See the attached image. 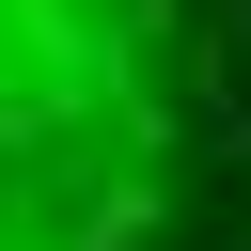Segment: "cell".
<instances>
[{"label":"cell","mask_w":251,"mask_h":251,"mask_svg":"<svg viewBox=\"0 0 251 251\" xmlns=\"http://www.w3.org/2000/svg\"><path fill=\"white\" fill-rule=\"evenodd\" d=\"M235 47H251V0H235Z\"/></svg>","instance_id":"6da1fadb"},{"label":"cell","mask_w":251,"mask_h":251,"mask_svg":"<svg viewBox=\"0 0 251 251\" xmlns=\"http://www.w3.org/2000/svg\"><path fill=\"white\" fill-rule=\"evenodd\" d=\"M220 251H251V235H220Z\"/></svg>","instance_id":"7a4b0ae2"}]
</instances>
